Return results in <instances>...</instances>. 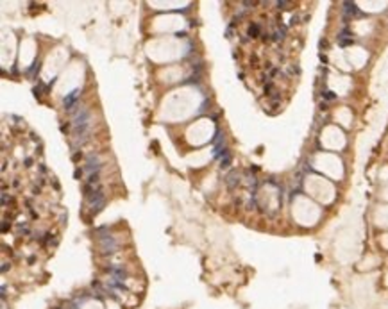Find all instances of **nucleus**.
<instances>
[{"label": "nucleus", "mask_w": 388, "mask_h": 309, "mask_svg": "<svg viewBox=\"0 0 388 309\" xmlns=\"http://www.w3.org/2000/svg\"><path fill=\"white\" fill-rule=\"evenodd\" d=\"M104 231H106L104 227L98 229V245H100V250L104 254H111L117 249V241L111 234H104Z\"/></svg>", "instance_id": "f257e3e1"}, {"label": "nucleus", "mask_w": 388, "mask_h": 309, "mask_svg": "<svg viewBox=\"0 0 388 309\" xmlns=\"http://www.w3.org/2000/svg\"><path fill=\"white\" fill-rule=\"evenodd\" d=\"M86 200H88V204H90L91 211H93V213H98L100 209H102L104 202H106V197H104V193H102V190L98 188V190H95L93 193L88 195V197H86Z\"/></svg>", "instance_id": "f03ea898"}, {"label": "nucleus", "mask_w": 388, "mask_h": 309, "mask_svg": "<svg viewBox=\"0 0 388 309\" xmlns=\"http://www.w3.org/2000/svg\"><path fill=\"white\" fill-rule=\"evenodd\" d=\"M84 172L88 175H93V174H98V170H100V161H98V157L95 154H90L88 157H86V164H84V168H82Z\"/></svg>", "instance_id": "7ed1b4c3"}, {"label": "nucleus", "mask_w": 388, "mask_h": 309, "mask_svg": "<svg viewBox=\"0 0 388 309\" xmlns=\"http://www.w3.org/2000/svg\"><path fill=\"white\" fill-rule=\"evenodd\" d=\"M338 43H340L342 47H347V45H352V43H354L352 34H350L347 29H344V31L340 32V36H338Z\"/></svg>", "instance_id": "20e7f679"}, {"label": "nucleus", "mask_w": 388, "mask_h": 309, "mask_svg": "<svg viewBox=\"0 0 388 309\" xmlns=\"http://www.w3.org/2000/svg\"><path fill=\"white\" fill-rule=\"evenodd\" d=\"M77 97H79V91H77V89H74L72 93H68V95L64 97L63 106H64L66 109H72V107H74V104H75V100H77Z\"/></svg>", "instance_id": "39448f33"}, {"label": "nucleus", "mask_w": 388, "mask_h": 309, "mask_svg": "<svg viewBox=\"0 0 388 309\" xmlns=\"http://www.w3.org/2000/svg\"><path fill=\"white\" fill-rule=\"evenodd\" d=\"M238 182H240V175H238V172H234V170H233V172H229L227 177H225V184H227V188H231V190H233Z\"/></svg>", "instance_id": "423d86ee"}, {"label": "nucleus", "mask_w": 388, "mask_h": 309, "mask_svg": "<svg viewBox=\"0 0 388 309\" xmlns=\"http://www.w3.org/2000/svg\"><path fill=\"white\" fill-rule=\"evenodd\" d=\"M344 13H345L347 16H354V15H358L360 11H358V7H356L354 2H344Z\"/></svg>", "instance_id": "0eeeda50"}, {"label": "nucleus", "mask_w": 388, "mask_h": 309, "mask_svg": "<svg viewBox=\"0 0 388 309\" xmlns=\"http://www.w3.org/2000/svg\"><path fill=\"white\" fill-rule=\"evenodd\" d=\"M229 164H231V154L225 152V154L220 157V166H222V168H227Z\"/></svg>", "instance_id": "6e6552de"}, {"label": "nucleus", "mask_w": 388, "mask_h": 309, "mask_svg": "<svg viewBox=\"0 0 388 309\" xmlns=\"http://www.w3.org/2000/svg\"><path fill=\"white\" fill-rule=\"evenodd\" d=\"M284 32H286V29H284V27L277 29V31L272 34V39H274V41H279V39H283V38H284Z\"/></svg>", "instance_id": "1a4fd4ad"}, {"label": "nucleus", "mask_w": 388, "mask_h": 309, "mask_svg": "<svg viewBox=\"0 0 388 309\" xmlns=\"http://www.w3.org/2000/svg\"><path fill=\"white\" fill-rule=\"evenodd\" d=\"M259 31H261V29H259V25H258V23H252V25L249 27V34H251L252 38H256V36L259 34Z\"/></svg>", "instance_id": "9d476101"}, {"label": "nucleus", "mask_w": 388, "mask_h": 309, "mask_svg": "<svg viewBox=\"0 0 388 309\" xmlns=\"http://www.w3.org/2000/svg\"><path fill=\"white\" fill-rule=\"evenodd\" d=\"M322 97H324V98H329V100H333V98H336V95H334L333 91H324V93H322Z\"/></svg>", "instance_id": "9b49d317"}, {"label": "nucleus", "mask_w": 388, "mask_h": 309, "mask_svg": "<svg viewBox=\"0 0 388 309\" xmlns=\"http://www.w3.org/2000/svg\"><path fill=\"white\" fill-rule=\"evenodd\" d=\"M288 5H290V2H277L279 9H288Z\"/></svg>", "instance_id": "f8f14e48"}]
</instances>
